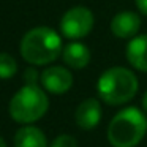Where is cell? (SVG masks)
<instances>
[{
    "mask_svg": "<svg viewBox=\"0 0 147 147\" xmlns=\"http://www.w3.org/2000/svg\"><path fill=\"white\" fill-rule=\"evenodd\" d=\"M136 74L125 67H112L100 76L96 82L98 96L111 106L125 105L134 98L138 92Z\"/></svg>",
    "mask_w": 147,
    "mask_h": 147,
    "instance_id": "cell-3",
    "label": "cell"
},
{
    "mask_svg": "<svg viewBox=\"0 0 147 147\" xmlns=\"http://www.w3.org/2000/svg\"><path fill=\"white\" fill-rule=\"evenodd\" d=\"M141 29V18L134 11H120L111 21V32L117 38H133Z\"/></svg>",
    "mask_w": 147,
    "mask_h": 147,
    "instance_id": "cell-7",
    "label": "cell"
},
{
    "mask_svg": "<svg viewBox=\"0 0 147 147\" xmlns=\"http://www.w3.org/2000/svg\"><path fill=\"white\" fill-rule=\"evenodd\" d=\"M93 13L86 7H73L62 16V35L70 40H79L87 36L93 29Z\"/></svg>",
    "mask_w": 147,
    "mask_h": 147,
    "instance_id": "cell-5",
    "label": "cell"
},
{
    "mask_svg": "<svg viewBox=\"0 0 147 147\" xmlns=\"http://www.w3.org/2000/svg\"><path fill=\"white\" fill-rule=\"evenodd\" d=\"M21 55L32 65H48L54 62L63 51L62 38L49 27H35L21 40Z\"/></svg>",
    "mask_w": 147,
    "mask_h": 147,
    "instance_id": "cell-1",
    "label": "cell"
},
{
    "mask_svg": "<svg viewBox=\"0 0 147 147\" xmlns=\"http://www.w3.org/2000/svg\"><path fill=\"white\" fill-rule=\"evenodd\" d=\"M142 108L147 111V90H146V93H144V96H142Z\"/></svg>",
    "mask_w": 147,
    "mask_h": 147,
    "instance_id": "cell-16",
    "label": "cell"
},
{
    "mask_svg": "<svg viewBox=\"0 0 147 147\" xmlns=\"http://www.w3.org/2000/svg\"><path fill=\"white\" fill-rule=\"evenodd\" d=\"M136 2V7L144 16H147V0H134Z\"/></svg>",
    "mask_w": 147,
    "mask_h": 147,
    "instance_id": "cell-15",
    "label": "cell"
},
{
    "mask_svg": "<svg viewBox=\"0 0 147 147\" xmlns=\"http://www.w3.org/2000/svg\"><path fill=\"white\" fill-rule=\"evenodd\" d=\"M147 133V119L134 106L122 109L108 127V141L112 147H136Z\"/></svg>",
    "mask_w": 147,
    "mask_h": 147,
    "instance_id": "cell-2",
    "label": "cell"
},
{
    "mask_svg": "<svg viewBox=\"0 0 147 147\" xmlns=\"http://www.w3.org/2000/svg\"><path fill=\"white\" fill-rule=\"evenodd\" d=\"M0 147H7V144H5V141H3L2 136H0Z\"/></svg>",
    "mask_w": 147,
    "mask_h": 147,
    "instance_id": "cell-17",
    "label": "cell"
},
{
    "mask_svg": "<svg viewBox=\"0 0 147 147\" xmlns=\"http://www.w3.org/2000/svg\"><path fill=\"white\" fill-rule=\"evenodd\" d=\"M41 86L45 90L54 95H62V93L68 92L73 86V74L67 70L65 67H48L40 76Z\"/></svg>",
    "mask_w": 147,
    "mask_h": 147,
    "instance_id": "cell-6",
    "label": "cell"
},
{
    "mask_svg": "<svg viewBox=\"0 0 147 147\" xmlns=\"http://www.w3.org/2000/svg\"><path fill=\"white\" fill-rule=\"evenodd\" d=\"M14 147H48L46 136L38 127H22L14 134Z\"/></svg>",
    "mask_w": 147,
    "mask_h": 147,
    "instance_id": "cell-11",
    "label": "cell"
},
{
    "mask_svg": "<svg viewBox=\"0 0 147 147\" xmlns=\"http://www.w3.org/2000/svg\"><path fill=\"white\" fill-rule=\"evenodd\" d=\"M51 147H78V141L71 134H60L52 141Z\"/></svg>",
    "mask_w": 147,
    "mask_h": 147,
    "instance_id": "cell-13",
    "label": "cell"
},
{
    "mask_svg": "<svg viewBox=\"0 0 147 147\" xmlns=\"http://www.w3.org/2000/svg\"><path fill=\"white\" fill-rule=\"evenodd\" d=\"M127 60L136 70L147 73V35H136L127 45Z\"/></svg>",
    "mask_w": 147,
    "mask_h": 147,
    "instance_id": "cell-9",
    "label": "cell"
},
{
    "mask_svg": "<svg viewBox=\"0 0 147 147\" xmlns=\"http://www.w3.org/2000/svg\"><path fill=\"white\" fill-rule=\"evenodd\" d=\"M76 125L82 130H93L101 120V105L96 98H87L76 108Z\"/></svg>",
    "mask_w": 147,
    "mask_h": 147,
    "instance_id": "cell-8",
    "label": "cell"
},
{
    "mask_svg": "<svg viewBox=\"0 0 147 147\" xmlns=\"http://www.w3.org/2000/svg\"><path fill=\"white\" fill-rule=\"evenodd\" d=\"M26 82L32 84V86H36V82H38V73H36V70L29 68V70L26 71Z\"/></svg>",
    "mask_w": 147,
    "mask_h": 147,
    "instance_id": "cell-14",
    "label": "cell"
},
{
    "mask_svg": "<svg viewBox=\"0 0 147 147\" xmlns=\"http://www.w3.org/2000/svg\"><path fill=\"white\" fill-rule=\"evenodd\" d=\"M62 57L63 62L68 65L70 68L74 70H81V68H86L90 62V51L86 45L79 41H73L70 45H67L62 51Z\"/></svg>",
    "mask_w": 147,
    "mask_h": 147,
    "instance_id": "cell-10",
    "label": "cell"
},
{
    "mask_svg": "<svg viewBox=\"0 0 147 147\" xmlns=\"http://www.w3.org/2000/svg\"><path fill=\"white\" fill-rule=\"evenodd\" d=\"M49 109V98L38 86L26 84L10 101V115L18 123H33L40 120Z\"/></svg>",
    "mask_w": 147,
    "mask_h": 147,
    "instance_id": "cell-4",
    "label": "cell"
},
{
    "mask_svg": "<svg viewBox=\"0 0 147 147\" xmlns=\"http://www.w3.org/2000/svg\"><path fill=\"white\" fill-rule=\"evenodd\" d=\"M18 73V63L13 55L0 52V79H11Z\"/></svg>",
    "mask_w": 147,
    "mask_h": 147,
    "instance_id": "cell-12",
    "label": "cell"
}]
</instances>
